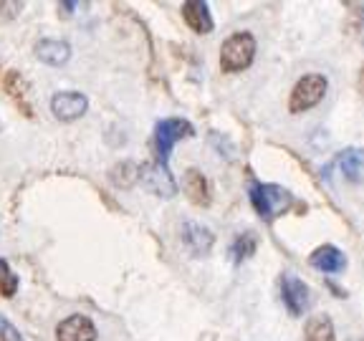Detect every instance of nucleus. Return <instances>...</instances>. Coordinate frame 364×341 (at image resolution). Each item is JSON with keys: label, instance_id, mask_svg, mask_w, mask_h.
<instances>
[{"label": "nucleus", "instance_id": "16", "mask_svg": "<svg viewBox=\"0 0 364 341\" xmlns=\"http://www.w3.org/2000/svg\"><path fill=\"white\" fill-rule=\"evenodd\" d=\"M256 235L253 233H243L235 238V243L230 245V258H233V263H243L245 258H250L253 253H256Z\"/></svg>", "mask_w": 364, "mask_h": 341}, {"label": "nucleus", "instance_id": "9", "mask_svg": "<svg viewBox=\"0 0 364 341\" xmlns=\"http://www.w3.org/2000/svg\"><path fill=\"white\" fill-rule=\"evenodd\" d=\"M182 16H185V23H188L190 28L195 31V33L205 36L213 31V13L210 8H208V3H203V0H188L185 6H182Z\"/></svg>", "mask_w": 364, "mask_h": 341}, {"label": "nucleus", "instance_id": "12", "mask_svg": "<svg viewBox=\"0 0 364 341\" xmlns=\"http://www.w3.org/2000/svg\"><path fill=\"white\" fill-rule=\"evenodd\" d=\"M309 263L324 273H339L347 268V258H344V253H341L339 248H334V245H321V248H316L311 253V258H309Z\"/></svg>", "mask_w": 364, "mask_h": 341}, {"label": "nucleus", "instance_id": "1", "mask_svg": "<svg viewBox=\"0 0 364 341\" xmlns=\"http://www.w3.org/2000/svg\"><path fill=\"white\" fill-rule=\"evenodd\" d=\"M256 58V38L248 31L228 36L220 45V68L225 74H238L253 63Z\"/></svg>", "mask_w": 364, "mask_h": 341}, {"label": "nucleus", "instance_id": "8", "mask_svg": "<svg viewBox=\"0 0 364 341\" xmlns=\"http://www.w3.org/2000/svg\"><path fill=\"white\" fill-rule=\"evenodd\" d=\"M58 341H94L97 339V326L89 316H68L56 326Z\"/></svg>", "mask_w": 364, "mask_h": 341}, {"label": "nucleus", "instance_id": "15", "mask_svg": "<svg viewBox=\"0 0 364 341\" xmlns=\"http://www.w3.org/2000/svg\"><path fill=\"white\" fill-rule=\"evenodd\" d=\"M304 339L306 341H336L334 324L326 313H314L304 326Z\"/></svg>", "mask_w": 364, "mask_h": 341}, {"label": "nucleus", "instance_id": "21", "mask_svg": "<svg viewBox=\"0 0 364 341\" xmlns=\"http://www.w3.org/2000/svg\"><path fill=\"white\" fill-rule=\"evenodd\" d=\"M359 8H362V18H364V6H359Z\"/></svg>", "mask_w": 364, "mask_h": 341}, {"label": "nucleus", "instance_id": "11", "mask_svg": "<svg viewBox=\"0 0 364 341\" xmlns=\"http://www.w3.org/2000/svg\"><path fill=\"white\" fill-rule=\"evenodd\" d=\"M182 240H185V245L193 250L195 256H205V253H210L215 235L208 227L198 225V222H185L182 225Z\"/></svg>", "mask_w": 364, "mask_h": 341}, {"label": "nucleus", "instance_id": "17", "mask_svg": "<svg viewBox=\"0 0 364 341\" xmlns=\"http://www.w3.org/2000/svg\"><path fill=\"white\" fill-rule=\"evenodd\" d=\"M139 172L142 167L134 165V162H119V165L112 170V180L119 185V188H132L136 180H139Z\"/></svg>", "mask_w": 364, "mask_h": 341}, {"label": "nucleus", "instance_id": "5", "mask_svg": "<svg viewBox=\"0 0 364 341\" xmlns=\"http://www.w3.org/2000/svg\"><path fill=\"white\" fill-rule=\"evenodd\" d=\"M281 296H284V303L291 316L306 313L309 303H311V291H309V286L304 283L301 278L291 276V273H286L284 278H281Z\"/></svg>", "mask_w": 364, "mask_h": 341}, {"label": "nucleus", "instance_id": "2", "mask_svg": "<svg viewBox=\"0 0 364 341\" xmlns=\"http://www.w3.org/2000/svg\"><path fill=\"white\" fill-rule=\"evenodd\" d=\"M250 202L256 207V212L263 217V220H271V217L281 215L294 205V197H291L289 190L279 188V185H261L256 182L250 188Z\"/></svg>", "mask_w": 364, "mask_h": 341}, {"label": "nucleus", "instance_id": "3", "mask_svg": "<svg viewBox=\"0 0 364 341\" xmlns=\"http://www.w3.org/2000/svg\"><path fill=\"white\" fill-rule=\"evenodd\" d=\"M326 76L321 74H306L301 79L296 81L294 91H291V99H289V109L291 114H304L309 112L311 107H316L326 94Z\"/></svg>", "mask_w": 364, "mask_h": 341}, {"label": "nucleus", "instance_id": "4", "mask_svg": "<svg viewBox=\"0 0 364 341\" xmlns=\"http://www.w3.org/2000/svg\"><path fill=\"white\" fill-rule=\"evenodd\" d=\"M193 134H195V129L188 119L172 117V119L159 121L157 129H154V152H157V162L167 165V157H170L172 147H175L180 139H188V136H193Z\"/></svg>", "mask_w": 364, "mask_h": 341}, {"label": "nucleus", "instance_id": "7", "mask_svg": "<svg viewBox=\"0 0 364 341\" xmlns=\"http://www.w3.org/2000/svg\"><path fill=\"white\" fill-rule=\"evenodd\" d=\"M139 180H142V185L149 193L159 195V197H172L177 190L170 170H167V165H162V162H147V165L142 167V172H139Z\"/></svg>", "mask_w": 364, "mask_h": 341}, {"label": "nucleus", "instance_id": "6", "mask_svg": "<svg viewBox=\"0 0 364 341\" xmlns=\"http://www.w3.org/2000/svg\"><path fill=\"white\" fill-rule=\"evenodd\" d=\"M89 109V99L79 91H58L51 99V112L58 121H76Z\"/></svg>", "mask_w": 364, "mask_h": 341}, {"label": "nucleus", "instance_id": "10", "mask_svg": "<svg viewBox=\"0 0 364 341\" xmlns=\"http://www.w3.org/2000/svg\"><path fill=\"white\" fill-rule=\"evenodd\" d=\"M36 58L48 66H63L71 58V45L58 38H43L36 43Z\"/></svg>", "mask_w": 364, "mask_h": 341}, {"label": "nucleus", "instance_id": "20", "mask_svg": "<svg viewBox=\"0 0 364 341\" xmlns=\"http://www.w3.org/2000/svg\"><path fill=\"white\" fill-rule=\"evenodd\" d=\"M362 89H364V66H362Z\"/></svg>", "mask_w": 364, "mask_h": 341}, {"label": "nucleus", "instance_id": "13", "mask_svg": "<svg viewBox=\"0 0 364 341\" xmlns=\"http://www.w3.org/2000/svg\"><path fill=\"white\" fill-rule=\"evenodd\" d=\"M339 170L349 182H364V149H344L339 154Z\"/></svg>", "mask_w": 364, "mask_h": 341}, {"label": "nucleus", "instance_id": "19", "mask_svg": "<svg viewBox=\"0 0 364 341\" xmlns=\"http://www.w3.org/2000/svg\"><path fill=\"white\" fill-rule=\"evenodd\" d=\"M0 341H23L18 329L13 324H8L6 318H0Z\"/></svg>", "mask_w": 364, "mask_h": 341}, {"label": "nucleus", "instance_id": "14", "mask_svg": "<svg viewBox=\"0 0 364 341\" xmlns=\"http://www.w3.org/2000/svg\"><path fill=\"white\" fill-rule=\"evenodd\" d=\"M185 193H188L190 202L195 205L210 202V185H208V180H205V175L200 170L185 172Z\"/></svg>", "mask_w": 364, "mask_h": 341}, {"label": "nucleus", "instance_id": "18", "mask_svg": "<svg viewBox=\"0 0 364 341\" xmlns=\"http://www.w3.org/2000/svg\"><path fill=\"white\" fill-rule=\"evenodd\" d=\"M16 291H18V276L13 273V268L8 266V261L0 258V296L13 298Z\"/></svg>", "mask_w": 364, "mask_h": 341}]
</instances>
